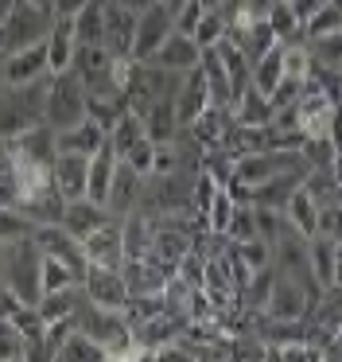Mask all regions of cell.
Masks as SVG:
<instances>
[{
    "label": "cell",
    "instance_id": "6da1fadb",
    "mask_svg": "<svg viewBox=\"0 0 342 362\" xmlns=\"http://www.w3.org/2000/svg\"><path fill=\"white\" fill-rule=\"evenodd\" d=\"M39 265H43V250H39L31 238L12 242V245L0 250V276H4V288L12 292L20 304H39V296H43Z\"/></svg>",
    "mask_w": 342,
    "mask_h": 362
},
{
    "label": "cell",
    "instance_id": "7a4b0ae2",
    "mask_svg": "<svg viewBox=\"0 0 342 362\" xmlns=\"http://www.w3.org/2000/svg\"><path fill=\"white\" fill-rule=\"evenodd\" d=\"M74 323H78V331H86V335L93 339V343L105 346L109 358H140V354L132 351L129 320H124V312H117V308H101V304L82 300L78 312H74Z\"/></svg>",
    "mask_w": 342,
    "mask_h": 362
},
{
    "label": "cell",
    "instance_id": "3957f363",
    "mask_svg": "<svg viewBox=\"0 0 342 362\" xmlns=\"http://www.w3.org/2000/svg\"><path fill=\"white\" fill-rule=\"evenodd\" d=\"M86 117V86H82V74L74 66L51 74V86H47V113L43 121L51 129H70Z\"/></svg>",
    "mask_w": 342,
    "mask_h": 362
},
{
    "label": "cell",
    "instance_id": "277c9868",
    "mask_svg": "<svg viewBox=\"0 0 342 362\" xmlns=\"http://www.w3.org/2000/svg\"><path fill=\"white\" fill-rule=\"evenodd\" d=\"M54 24V12L51 8H39L31 0H16L12 12L4 20V35H8V51L16 47H28V43H43L47 32Z\"/></svg>",
    "mask_w": 342,
    "mask_h": 362
},
{
    "label": "cell",
    "instance_id": "5b68a950",
    "mask_svg": "<svg viewBox=\"0 0 342 362\" xmlns=\"http://www.w3.org/2000/svg\"><path fill=\"white\" fill-rule=\"evenodd\" d=\"M311 292L303 288L295 276L288 273H276V281H272L269 296H264L261 304V315H269V320H303V315L311 312Z\"/></svg>",
    "mask_w": 342,
    "mask_h": 362
},
{
    "label": "cell",
    "instance_id": "8992f818",
    "mask_svg": "<svg viewBox=\"0 0 342 362\" xmlns=\"http://www.w3.org/2000/svg\"><path fill=\"white\" fill-rule=\"evenodd\" d=\"M175 32V20H171V12L163 8L160 0H152L148 8L136 12V35H132V59L136 63H148V59L155 55V47H160L167 35Z\"/></svg>",
    "mask_w": 342,
    "mask_h": 362
},
{
    "label": "cell",
    "instance_id": "52a82bcc",
    "mask_svg": "<svg viewBox=\"0 0 342 362\" xmlns=\"http://www.w3.org/2000/svg\"><path fill=\"white\" fill-rule=\"evenodd\" d=\"M82 253L86 265H105V269H121L124 265V242H121V218L109 214L98 230L82 238Z\"/></svg>",
    "mask_w": 342,
    "mask_h": 362
},
{
    "label": "cell",
    "instance_id": "ba28073f",
    "mask_svg": "<svg viewBox=\"0 0 342 362\" xmlns=\"http://www.w3.org/2000/svg\"><path fill=\"white\" fill-rule=\"evenodd\" d=\"M82 292H86V300H90V304L117 308V312H121V308L129 304V288H124L121 269L86 265V273H82Z\"/></svg>",
    "mask_w": 342,
    "mask_h": 362
},
{
    "label": "cell",
    "instance_id": "9c48e42d",
    "mask_svg": "<svg viewBox=\"0 0 342 362\" xmlns=\"http://www.w3.org/2000/svg\"><path fill=\"white\" fill-rule=\"evenodd\" d=\"M51 74L47 66V40L43 43H28V47H16V51H4V82L8 90L23 86V82H35Z\"/></svg>",
    "mask_w": 342,
    "mask_h": 362
},
{
    "label": "cell",
    "instance_id": "30bf717a",
    "mask_svg": "<svg viewBox=\"0 0 342 362\" xmlns=\"http://www.w3.org/2000/svg\"><path fill=\"white\" fill-rule=\"evenodd\" d=\"M140 195H144V175L132 172L124 160H117L113 180H109V191H105V211L113 214V218H124L129 211L140 206Z\"/></svg>",
    "mask_w": 342,
    "mask_h": 362
},
{
    "label": "cell",
    "instance_id": "8fae6325",
    "mask_svg": "<svg viewBox=\"0 0 342 362\" xmlns=\"http://www.w3.org/2000/svg\"><path fill=\"white\" fill-rule=\"evenodd\" d=\"M171 273H175V269L160 265L155 257H129L121 265V276H124L129 296H160Z\"/></svg>",
    "mask_w": 342,
    "mask_h": 362
},
{
    "label": "cell",
    "instance_id": "7c38bea8",
    "mask_svg": "<svg viewBox=\"0 0 342 362\" xmlns=\"http://www.w3.org/2000/svg\"><path fill=\"white\" fill-rule=\"evenodd\" d=\"M105 8V47L117 59H132V35H136V12L117 4V0H101Z\"/></svg>",
    "mask_w": 342,
    "mask_h": 362
},
{
    "label": "cell",
    "instance_id": "4fadbf2b",
    "mask_svg": "<svg viewBox=\"0 0 342 362\" xmlns=\"http://www.w3.org/2000/svg\"><path fill=\"white\" fill-rule=\"evenodd\" d=\"M86 172H90V156H82V152H54L51 180L66 203L70 199H86Z\"/></svg>",
    "mask_w": 342,
    "mask_h": 362
},
{
    "label": "cell",
    "instance_id": "5bb4252c",
    "mask_svg": "<svg viewBox=\"0 0 342 362\" xmlns=\"http://www.w3.org/2000/svg\"><path fill=\"white\" fill-rule=\"evenodd\" d=\"M148 63L163 66V71H175V74H187V71H194V66L202 63V47L191 40V35L171 32L167 40H163L160 47H155V55L148 59Z\"/></svg>",
    "mask_w": 342,
    "mask_h": 362
},
{
    "label": "cell",
    "instance_id": "9a60e30c",
    "mask_svg": "<svg viewBox=\"0 0 342 362\" xmlns=\"http://www.w3.org/2000/svg\"><path fill=\"white\" fill-rule=\"evenodd\" d=\"M206 105H210L206 78H202V66H194V71L183 74V82H179V90H175V121H179V129L191 125Z\"/></svg>",
    "mask_w": 342,
    "mask_h": 362
},
{
    "label": "cell",
    "instance_id": "2e32d148",
    "mask_svg": "<svg viewBox=\"0 0 342 362\" xmlns=\"http://www.w3.org/2000/svg\"><path fill=\"white\" fill-rule=\"evenodd\" d=\"M12 152L23 160H31V164H47L51 168L54 160V129L47 125V121H35V125H28L20 136H12Z\"/></svg>",
    "mask_w": 342,
    "mask_h": 362
},
{
    "label": "cell",
    "instance_id": "e0dca14e",
    "mask_svg": "<svg viewBox=\"0 0 342 362\" xmlns=\"http://www.w3.org/2000/svg\"><path fill=\"white\" fill-rule=\"evenodd\" d=\"M101 144H105V125H98L93 117H82L70 129H54V148L59 152H82V156H90Z\"/></svg>",
    "mask_w": 342,
    "mask_h": 362
},
{
    "label": "cell",
    "instance_id": "ac0fdd59",
    "mask_svg": "<svg viewBox=\"0 0 342 362\" xmlns=\"http://www.w3.org/2000/svg\"><path fill=\"white\" fill-rule=\"evenodd\" d=\"M109 218V211L101 203H93V199H70L66 206H62V218H59V226L62 230H70V234L82 242L90 230H98L101 222Z\"/></svg>",
    "mask_w": 342,
    "mask_h": 362
},
{
    "label": "cell",
    "instance_id": "d6986e66",
    "mask_svg": "<svg viewBox=\"0 0 342 362\" xmlns=\"http://www.w3.org/2000/svg\"><path fill=\"white\" fill-rule=\"evenodd\" d=\"M74 51H78L74 24H70L66 16H54L51 32H47V66H51V74L74 66Z\"/></svg>",
    "mask_w": 342,
    "mask_h": 362
},
{
    "label": "cell",
    "instance_id": "ffe728a7",
    "mask_svg": "<svg viewBox=\"0 0 342 362\" xmlns=\"http://www.w3.org/2000/svg\"><path fill=\"white\" fill-rule=\"evenodd\" d=\"M74 24V40L78 47H105V8H101V0H86L82 8L70 16Z\"/></svg>",
    "mask_w": 342,
    "mask_h": 362
},
{
    "label": "cell",
    "instance_id": "44dd1931",
    "mask_svg": "<svg viewBox=\"0 0 342 362\" xmlns=\"http://www.w3.org/2000/svg\"><path fill=\"white\" fill-rule=\"evenodd\" d=\"M113 168H117V152L109 148V141L101 144L98 152H90V172H86V199L105 206V191L109 180H113Z\"/></svg>",
    "mask_w": 342,
    "mask_h": 362
},
{
    "label": "cell",
    "instance_id": "7402d4cb",
    "mask_svg": "<svg viewBox=\"0 0 342 362\" xmlns=\"http://www.w3.org/2000/svg\"><path fill=\"white\" fill-rule=\"evenodd\" d=\"M175 133H179V121H175V94L155 98L152 110L144 113V136H148V141H155V144H167Z\"/></svg>",
    "mask_w": 342,
    "mask_h": 362
},
{
    "label": "cell",
    "instance_id": "603a6c76",
    "mask_svg": "<svg viewBox=\"0 0 342 362\" xmlns=\"http://www.w3.org/2000/svg\"><path fill=\"white\" fill-rule=\"evenodd\" d=\"M233 121L237 125H272V113H276V105L269 102V94H261L256 86H245L241 90V98L233 102Z\"/></svg>",
    "mask_w": 342,
    "mask_h": 362
},
{
    "label": "cell",
    "instance_id": "cb8c5ba5",
    "mask_svg": "<svg viewBox=\"0 0 342 362\" xmlns=\"http://www.w3.org/2000/svg\"><path fill=\"white\" fill-rule=\"evenodd\" d=\"M284 218L292 222V230L300 238H311L315 234V218H319V203L315 199L307 195V191H303V183L300 187L292 191V195H288V203H284Z\"/></svg>",
    "mask_w": 342,
    "mask_h": 362
},
{
    "label": "cell",
    "instance_id": "d4e9b609",
    "mask_svg": "<svg viewBox=\"0 0 342 362\" xmlns=\"http://www.w3.org/2000/svg\"><path fill=\"white\" fill-rule=\"evenodd\" d=\"M307 265L319 288H331L334 284V242L331 238H323V234L307 238Z\"/></svg>",
    "mask_w": 342,
    "mask_h": 362
},
{
    "label": "cell",
    "instance_id": "484cf974",
    "mask_svg": "<svg viewBox=\"0 0 342 362\" xmlns=\"http://www.w3.org/2000/svg\"><path fill=\"white\" fill-rule=\"evenodd\" d=\"M86 300V292H82V284H66V288H54V292H43L39 296V315L43 320H62V315H74L78 312V304Z\"/></svg>",
    "mask_w": 342,
    "mask_h": 362
},
{
    "label": "cell",
    "instance_id": "4316f807",
    "mask_svg": "<svg viewBox=\"0 0 342 362\" xmlns=\"http://www.w3.org/2000/svg\"><path fill=\"white\" fill-rule=\"evenodd\" d=\"M140 136H144V117H136L132 110H124L121 117H117L113 125L105 129V141H109V148L117 152V160H121L124 152H129L132 144L140 141Z\"/></svg>",
    "mask_w": 342,
    "mask_h": 362
},
{
    "label": "cell",
    "instance_id": "83f0119b",
    "mask_svg": "<svg viewBox=\"0 0 342 362\" xmlns=\"http://www.w3.org/2000/svg\"><path fill=\"white\" fill-rule=\"evenodd\" d=\"M54 358H59V362H105L109 351L101 343H93L86 331L74 327V331H70V339L59 346V354H54Z\"/></svg>",
    "mask_w": 342,
    "mask_h": 362
},
{
    "label": "cell",
    "instance_id": "f1b7e54d",
    "mask_svg": "<svg viewBox=\"0 0 342 362\" xmlns=\"http://www.w3.org/2000/svg\"><path fill=\"white\" fill-rule=\"evenodd\" d=\"M307 51H311V63L315 66H334V71H342V32L311 35Z\"/></svg>",
    "mask_w": 342,
    "mask_h": 362
},
{
    "label": "cell",
    "instance_id": "f546056e",
    "mask_svg": "<svg viewBox=\"0 0 342 362\" xmlns=\"http://www.w3.org/2000/svg\"><path fill=\"white\" fill-rule=\"evenodd\" d=\"M39 222H31L20 206H0V242L12 245V242H23V238L35 234Z\"/></svg>",
    "mask_w": 342,
    "mask_h": 362
},
{
    "label": "cell",
    "instance_id": "4dcf8cb0",
    "mask_svg": "<svg viewBox=\"0 0 342 362\" xmlns=\"http://www.w3.org/2000/svg\"><path fill=\"white\" fill-rule=\"evenodd\" d=\"M264 20H269V28H272V35H276V43H288V40H300V35H303L300 20L292 16V8H288V0H276Z\"/></svg>",
    "mask_w": 342,
    "mask_h": 362
},
{
    "label": "cell",
    "instance_id": "1f68e13d",
    "mask_svg": "<svg viewBox=\"0 0 342 362\" xmlns=\"http://www.w3.org/2000/svg\"><path fill=\"white\" fill-rule=\"evenodd\" d=\"M39 281H43V292H54V288H66V284H82V276L59 257H47L43 253V265H39Z\"/></svg>",
    "mask_w": 342,
    "mask_h": 362
},
{
    "label": "cell",
    "instance_id": "d6a6232c",
    "mask_svg": "<svg viewBox=\"0 0 342 362\" xmlns=\"http://www.w3.org/2000/svg\"><path fill=\"white\" fill-rule=\"evenodd\" d=\"M28 125H35V121H31L28 113L16 105V98L4 90V94H0V136H4V141H12V136H20Z\"/></svg>",
    "mask_w": 342,
    "mask_h": 362
},
{
    "label": "cell",
    "instance_id": "836d02e7",
    "mask_svg": "<svg viewBox=\"0 0 342 362\" xmlns=\"http://www.w3.org/2000/svg\"><path fill=\"white\" fill-rule=\"evenodd\" d=\"M300 156L307 160V168H323V172H331L338 152H334L331 136H307V141H303V148H300Z\"/></svg>",
    "mask_w": 342,
    "mask_h": 362
},
{
    "label": "cell",
    "instance_id": "e575fe53",
    "mask_svg": "<svg viewBox=\"0 0 342 362\" xmlns=\"http://www.w3.org/2000/svg\"><path fill=\"white\" fill-rule=\"evenodd\" d=\"M326 32H342V4H338V0L323 4V8L303 24V35H307V40H311V35H326Z\"/></svg>",
    "mask_w": 342,
    "mask_h": 362
},
{
    "label": "cell",
    "instance_id": "d590c367",
    "mask_svg": "<svg viewBox=\"0 0 342 362\" xmlns=\"http://www.w3.org/2000/svg\"><path fill=\"white\" fill-rule=\"evenodd\" d=\"M225 20H222V12L218 8H210V12H202V20H199V28L191 32V40L199 43V47H214L218 40H225Z\"/></svg>",
    "mask_w": 342,
    "mask_h": 362
},
{
    "label": "cell",
    "instance_id": "8d00e7d4",
    "mask_svg": "<svg viewBox=\"0 0 342 362\" xmlns=\"http://www.w3.org/2000/svg\"><path fill=\"white\" fill-rule=\"evenodd\" d=\"M225 238H230V242H249V238H256V211L253 206L233 203V214H230V222H225Z\"/></svg>",
    "mask_w": 342,
    "mask_h": 362
},
{
    "label": "cell",
    "instance_id": "74e56055",
    "mask_svg": "<svg viewBox=\"0 0 342 362\" xmlns=\"http://www.w3.org/2000/svg\"><path fill=\"white\" fill-rule=\"evenodd\" d=\"M230 214H233V195L225 187H218L214 199H210V206H206V230H210V234H225Z\"/></svg>",
    "mask_w": 342,
    "mask_h": 362
},
{
    "label": "cell",
    "instance_id": "f35d334b",
    "mask_svg": "<svg viewBox=\"0 0 342 362\" xmlns=\"http://www.w3.org/2000/svg\"><path fill=\"white\" fill-rule=\"evenodd\" d=\"M237 245V257L245 261L249 273H256V269L272 265V245L264 242V238H249V242H233Z\"/></svg>",
    "mask_w": 342,
    "mask_h": 362
},
{
    "label": "cell",
    "instance_id": "ab89813d",
    "mask_svg": "<svg viewBox=\"0 0 342 362\" xmlns=\"http://www.w3.org/2000/svg\"><path fill=\"white\" fill-rule=\"evenodd\" d=\"M20 358H28V343L12 327V320H0V362H20Z\"/></svg>",
    "mask_w": 342,
    "mask_h": 362
},
{
    "label": "cell",
    "instance_id": "60d3db41",
    "mask_svg": "<svg viewBox=\"0 0 342 362\" xmlns=\"http://www.w3.org/2000/svg\"><path fill=\"white\" fill-rule=\"evenodd\" d=\"M121 160L132 168V172H140V175L148 180V175H152V160H155V141H148V136H140V141L132 144V148L124 152Z\"/></svg>",
    "mask_w": 342,
    "mask_h": 362
},
{
    "label": "cell",
    "instance_id": "b9f144b4",
    "mask_svg": "<svg viewBox=\"0 0 342 362\" xmlns=\"http://www.w3.org/2000/svg\"><path fill=\"white\" fill-rule=\"evenodd\" d=\"M315 234H323V238H342V203L338 199H331V203H323L319 206V218H315Z\"/></svg>",
    "mask_w": 342,
    "mask_h": 362
},
{
    "label": "cell",
    "instance_id": "7bdbcfd3",
    "mask_svg": "<svg viewBox=\"0 0 342 362\" xmlns=\"http://www.w3.org/2000/svg\"><path fill=\"white\" fill-rule=\"evenodd\" d=\"M202 12H206V8H202L199 0H187L183 8H179V12H175V16H171V20H175V32H183V35H191V32H194V28H199V20H202Z\"/></svg>",
    "mask_w": 342,
    "mask_h": 362
},
{
    "label": "cell",
    "instance_id": "ee69618b",
    "mask_svg": "<svg viewBox=\"0 0 342 362\" xmlns=\"http://www.w3.org/2000/svg\"><path fill=\"white\" fill-rule=\"evenodd\" d=\"M323 4H331V0H288V8H292V16L300 20V28L307 24L311 16H315L319 8H323Z\"/></svg>",
    "mask_w": 342,
    "mask_h": 362
},
{
    "label": "cell",
    "instance_id": "f6af8a7d",
    "mask_svg": "<svg viewBox=\"0 0 342 362\" xmlns=\"http://www.w3.org/2000/svg\"><path fill=\"white\" fill-rule=\"evenodd\" d=\"M82 4H86V0H51V12H54V16H74V12L78 8H82Z\"/></svg>",
    "mask_w": 342,
    "mask_h": 362
},
{
    "label": "cell",
    "instance_id": "bcb514c9",
    "mask_svg": "<svg viewBox=\"0 0 342 362\" xmlns=\"http://www.w3.org/2000/svg\"><path fill=\"white\" fill-rule=\"evenodd\" d=\"M241 4H245V12H249V16L264 20V16H269V8L276 4V0H241Z\"/></svg>",
    "mask_w": 342,
    "mask_h": 362
},
{
    "label": "cell",
    "instance_id": "7dc6e473",
    "mask_svg": "<svg viewBox=\"0 0 342 362\" xmlns=\"http://www.w3.org/2000/svg\"><path fill=\"white\" fill-rule=\"evenodd\" d=\"M334 284H342V238H334Z\"/></svg>",
    "mask_w": 342,
    "mask_h": 362
},
{
    "label": "cell",
    "instance_id": "c3c4849f",
    "mask_svg": "<svg viewBox=\"0 0 342 362\" xmlns=\"http://www.w3.org/2000/svg\"><path fill=\"white\" fill-rule=\"evenodd\" d=\"M160 4H163V8H167V12H171V16H175V12H179V8H183L187 0H160Z\"/></svg>",
    "mask_w": 342,
    "mask_h": 362
},
{
    "label": "cell",
    "instance_id": "681fc988",
    "mask_svg": "<svg viewBox=\"0 0 342 362\" xmlns=\"http://www.w3.org/2000/svg\"><path fill=\"white\" fill-rule=\"evenodd\" d=\"M12 4H16V0H0V24L8 20V12H12Z\"/></svg>",
    "mask_w": 342,
    "mask_h": 362
},
{
    "label": "cell",
    "instance_id": "f907efd6",
    "mask_svg": "<svg viewBox=\"0 0 342 362\" xmlns=\"http://www.w3.org/2000/svg\"><path fill=\"white\" fill-rule=\"evenodd\" d=\"M8 90V82H4V51H0V94Z\"/></svg>",
    "mask_w": 342,
    "mask_h": 362
},
{
    "label": "cell",
    "instance_id": "816d5d0a",
    "mask_svg": "<svg viewBox=\"0 0 342 362\" xmlns=\"http://www.w3.org/2000/svg\"><path fill=\"white\" fill-rule=\"evenodd\" d=\"M199 4H202V8L210 12V8H218V4H222V0H199Z\"/></svg>",
    "mask_w": 342,
    "mask_h": 362
},
{
    "label": "cell",
    "instance_id": "f5cc1de1",
    "mask_svg": "<svg viewBox=\"0 0 342 362\" xmlns=\"http://www.w3.org/2000/svg\"><path fill=\"white\" fill-rule=\"evenodd\" d=\"M0 51H8V35H4V24H0Z\"/></svg>",
    "mask_w": 342,
    "mask_h": 362
},
{
    "label": "cell",
    "instance_id": "db71d44e",
    "mask_svg": "<svg viewBox=\"0 0 342 362\" xmlns=\"http://www.w3.org/2000/svg\"><path fill=\"white\" fill-rule=\"evenodd\" d=\"M31 4H39V8H51V0H31Z\"/></svg>",
    "mask_w": 342,
    "mask_h": 362
},
{
    "label": "cell",
    "instance_id": "11a10c76",
    "mask_svg": "<svg viewBox=\"0 0 342 362\" xmlns=\"http://www.w3.org/2000/svg\"><path fill=\"white\" fill-rule=\"evenodd\" d=\"M338 346H342V323H338Z\"/></svg>",
    "mask_w": 342,
    "mask_h": 362
},
{
    "label": "cell",
    "instance_id": "9f6ffc18",
    "mask_svg": "<svg viewBox=\"0 0 342 362\" xmlns=\"http://www.w3.org/2000/svg\"><path fill=\"white\" fill-rule=\"evenodd\" d=\"M338 105H342V86H338Z\"/></svg>",
    "mask_w": 342,
    "mask_h": 362
}]
</instances>
